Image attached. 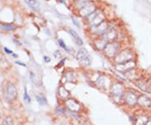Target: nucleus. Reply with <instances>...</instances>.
I'll list each match as a JSON object with an SVG mask.
<instances>
[{"label":"nucleus","mask_w":151,"mask_h":125,"mask_svg":"<svg viewBox=\"0 0 151 125\" xmlns=\"http://www.w3.org/2000/svg\"><path fill=\"white\" fill-rule=\"evenodd\" d=\"M57 45H58V46L59 47H60L61 49H63L64 50H66V49H67V45H66V44H65V42L63 40V39L61 38H58L57 39Z\"/></svg>","instance_id":"26"},{"label":"nucleus","mask_w":151,"mask_h":125,"mask_svg":"<svg viewBox=\"0 0 151 125\" xmlns=\"http://www.w3.org/2000/svg\"><path fill=\"white\" fill-rule=\"evenodd\" d=\"M136 58L137 54L134 50L131 47H124L113 60L114 64H121L129 60H135Z\"/></svg>","instance_id":"2"},{"label":"nucleus","mask_w":151,"mask_h":125,"mask_svg":"<svg viewBox=\"0 0 151 125\" xmlns=\"http://www.w3.org/2000/svg\"><path fill=\"white\" fill-rule=\"evenodd\" d=\"M57 2L60 4L65 5L67 8H70L71 6V0H57Z\"/></svg>","instance_id":"27"},{"label":"nucleus","mask_w":151,"mask_h":125,"mask_svg":"<svg viewBox=\"0 0 151 125\" xmlns=\"http://www.w3.org/2000/svg\"><path fill=\"white\" fill-rule=\"evenodd\" d=\"M15 63L18 64V65H22V66H25V67H26V65H25L24 63H22V62H20V61H15Z\"/></svg>","instance_id":"36"},{"label":"nucleus","mask_w":151,"mask_h":125,"mask_svg":"<svg viewBox=\"0 0 151 125\" xmlns=\"http://www.w3.org/2000/svg\"><path fill=\"white\" fill-rule=\"evenodd\" d=\"M72 1H73V0H71V2H72Z\"/></svg>","instance_id":"41"},{"label":"nucleus","mask_w":151,"mask_h":125,"mask_svg":"<svg viewBox=\"0 0 151 125\" xmlns=\"http://www.w3.org/2000/svg\"><path fill=\"white\" fill-rule=\"evenodd\" d=\"M14 124V122L13 119L10 117H8L5 120H4V125H13Z\"/></svg>","instance_id":"31"},{"label":"nucleus","mask_w":151,"mask_h":125,"mask_svg":"<svg viewBox=\"0 0 151 125\" xmlns=\"http://www.w3.org/2000/svg\"><path fill=\"white\" fill-rule=\"evenodd\" d=\"M78 62H79V65H81V67H87V66L91 65V64H92V58H91L90 55H88V56H86V58L79 60Z\"/></svg>","instance_id":"23"},{"label":"nucleus","mask_w":151,"mask_h":125,"mask_svg":"<svg viewBox=\"0 0 151 125\" xmlns=\"http://www.w3.org/2000/svg\"><path fill=\"white\" fill-rule=\"evenodd\" d=\"M24 101H26L27 103H30V98H29V94H28V92H27V87H24Z\"/></svg>","instance_id":"29"},{"label":"nucleus","mask_w":151,"mask_h":125,"mask_svg":"<svg viewBox=\"0 0 151 125\" xmlns=\"http://www.w3.org/2000/svg\"><path fill=\"white\" fill-rule=\"evenodd\" d=\"M4 52H5L6 54H8V55H13V54H14L13 50H9V48H8V47H4Z\"/></svg>","instance_id":"34"},{"label":"nucleus","mask_w":151,"mask_h":125,"mask_svg":"<svg viewBox=\"0 0 151 125\" xmlns=\"http://www.w3.org/2000/svg\"><path fill=\"white\" fill-rule=\"evenodd\" d=\"M119 29H120V28L111 27V24H110V29L103 34V37L108 41V43L117 40H118V35H119Z\"/></svg>","instance_id":"11"},{"label":"nucleus","mask_w":151,"mask_h":125,"mask_svg":"<svg viewBox=\"0 0 151 125\" xmlns=\"http://www.w3.org/2000/svg\"><path fill=\"white\" fill-rule=\"evenodd\" d=\"M53 56L56 60H60L62 58V53H61V51L60 50H55L54 53H53Z\"/></svg>","instance_id":"28"},{"label":"nucleus","mask_w":151,"mask_h":125,"mask_svg":"<svg viewBox=\"0 0 151 125\" xmlns=\"http://www.w3.org/2000/svg\"><path fill=\"white\" fill-rule=\"evenodd\" d=\"M68 34L70 35V37L73 39L74 42L76 43V45L80 48V47H82L83 45H84V41L83 40L81 39V37L79 35V34L76 31L75 29H68Z\"/></svg>","instance_id":"14"},{"label":"nucleus","mask_w":151,"mask_h":125,"mask_svg":"<svg viewBox=\"0 0 151 125\" xmlns=\"http://www.w3.org/2000/svg\"><path fill=\"white\" fill-rule=\"evenodd\" d=\"M125 92H126V87L123 82H115L112 83L110 87V93L113 99L115 100V102H120L122 99H124Z\"/></svg>","instance_id":"4"},{"label":"nucleus","mask_w":151,"mask_h":125,"mask_svg":"<svg viewBox=\"0 0 151 125\" xmlns=\"http://www.w3.org/2000/svg\"><path fill=\"white\" fill-rule=\"evenodd\" d=\"M65 52L69 55H75L76 54L74 49H73L72 47H70V46H68V47H67V49H66V50H65Z\"/></svg>","instance_id":"32"},{"label":"nucleus","mask_w":151,"mask_h":125,"mask_svg":"<svg viewBox=\"0 0 151 125\" xmlns=\"http://www.w3.org/2000/svg\"><path fill=\"white\" fill-rule=\"evenodd\" d=\"M92 46L94 47V49L96 50L98 52H102L105 49V47L107 46L108 42L103 38V36L101 37H95L92 39Z\"/></svg>","instance_id":"10"},{"label":"nucleus","mask_w":151,"mask_h":125,"mask_svg":"<svg viewBox=\"0 0 151 125\" xmlns=\"http://www.w3.org/2000/svg\"><path fill=\"white\" fill-rule=\"evenodd\" d=\"M24 1L33 11L35 12L40 11V4L36 0H24Z\"/></svg>","instance_id":"19"},{"label":"nucleus","mask_w":151,"mask_h":125,"mask_svg":"<svg viewBox=\"0 0 151 125\" xmlns=\"http://www.w3.org/2000/svg\"><path fill=\"white\" fill-rule=\"evenodd\" d=\"M12 55H13V56H14V58H18V57H19V55H18L15 54V53H14V54Z\"/></svg>","instance_id":"38"},{"label":"nucleus","mask_w":151,"mask_h":125,"mask_svg":"<svg viewBox=\"0 0 151 125\" xmlns=\"http://www.w3.org/2000/svg\"><path fill=\"white\" fill-rule=\"evenodd\" d=\"M110 24H111V21L108 19L96 27L92 28L91 29H87L86 32L88 33V35L91 39L95 37H101L110 29Z\"/></svg>","instance_id":"5"},{"label":"nucleus","mask_w":151,"mask_h":125,"mask_svg":"<svg viewBox=\"0 0 151 125\" xmlns=\"http://www.w3.org/2000/svg\"><path fill=\"white\" fill-rule=\"evenodd\" d=\"M145 125H151V120H149V121H148V123H147Z\"/></svg>","instance_id":"39"},{"label":"nucleus","mask_w":151,"mask_h":125,"mask_svg":"<svg viewBox=\"0 0 151 125\" xmlns=\"http://www.w3.org/2000/svg\"><path fill=\"white\" fill-rule=\"evenodd\" d=\"M138 98L139 95L133 90H126L124 93V101L125 103L129 107H134L138 104Z\"/></svg>","instance_id":"9"},{"label":"nucleus","mask_w":151,"mask_h":125,"mask_svg":"<svg viewBox=\"0 0 151 125\" xmlns=\"http://www.w3.org/2000/svg\"><path fill=\"white\" fill-rule=\"evenodd\" d=\"M65 107L72 112H79L81 109L80 103L73 98H68L65 102Z\"/></svg>","instance_id":"13"},{"label":"nucleus","mask_w":151,"mask_h":125,"mask_svg":"<svg viewBox=\"0 0 151 125\" xmlns=\"http://www.w3.org/2000/svg\"><path fill=\"white\" fill-rule=\"evenodd\" d=\"M63 80H65L63 82V84L66 83V82H75L76 80V73L74 71H65L64 75H63L62 78H61V81H63Z\"/></svg>","instance_id":"16"},{"label":"nucleus","mask_w":151,"mask_h":125,"mask_svg":"<svg viewBox=\"0 0 151 125\" xmlns=\"http://www.w3.org/2000/svg\"><path fill=\"white\" fill-rule=\"evenodd\" d=\"M137 65H138V63L135 59V60H129V61H127L124 63H121V64H114V66H115L116 71L124 74L127 71H129L134 68H137Z\"/></svg>","instance_id":"8"},{"label":"nucleus","mask_w":151,"mask_h":125,"mask_svg":"<svg viewBox=\"0 0 151 125\" xmlns=\"http://www.w3.org/2000/svg\"><path fill=\"white\" fill-rule=\"evenodd\" d=\"M0 54H1V50H0Z\"/></svg>","instance_id":"40"},{"label":"nucleus","mask_w":151,"mask_h":125,"mask_svg":"<svg viewBox=\"0 0 151 125\" xmlns=\"http://www.w3.org/2000/svg\"><path fill=\"white\" fill-rule=\"evenodd\" d=\"M149 93H151V81L149 84Z\"/></svg>","instance_id":"37"},{"label":"nucleus","mask_w":151,"mask_h":125,"mask_svg":"<svg viewBox=\"0 0 151 125\" xmlns=\"http://www.w3.org/2000/svg\"><path fill=\"white\" fill-rule=\"evenodd\" d=\"M35 97L36 101H37L38 103L40 104V105H45V104H47V100H46V98H45V97H43V96H38V95H35Z\"/></svg>","instance_id":"25"},{"label":"nucleus","mask_w":151,"mask_h":125,"mask_svg":"<svg viewBox=\"0 0 151 125\" xmlns=\"http://www.w3.org/2000/svg\"><path fill=\"white\" fill-rule=\"evenodd\" d=\"M149 121V118L145 115H140L135 119L134 125H145Z\"/></svg>","instance_id":"22"},{"label":"nucleus","mask_w":151,"mask_h":125,"mask_svg":"<svg viewBox=\"0 0 151 125\" xmlns=\"http://www.w3.org/2000/svg\"><path fill=\"white\" fill-rule=\"evenodd\" d=\"M4 96L7 101L12 102L14 101L18 96V91H17L16 87L14 86V83L9 82L7 83L4 89Z\"/></svg>","instance_id":"7"},{"label":"nucleus","mask_w":151,"mask_h":125,"mask_svg":"<svg viewBox=\"0 0 151 125\" xmlns=\"http://www.w3.org/2000/svg\"><path fill=\"white\" fill-rule=\"evenodd\" d=\"M50 60H51V59H50V56H48V55H44V61H45V63H50Z\"/></svg>","instance_id":"35"},{"label":"nucleus","mask_w":151,"mask_h":125,"mask_svg":"<svg viewBox=\"0 0 151 125\" xmlns=\"http://www.w3.org/2000/svg\"><path fill=\"white\" fill-rule=\"evenodd\" d=\"M58 96L62 99H67L70 97V92L63 85L58 87Z\"/></svg>","instance_id":"20"},{"label":"nucleus","mask_w":151,"mask_h":125,"mask_svg":"<svg viewBox=\"0 0 151 125\" xmlns=\"http://www.w3.org/2000/svg\"><path fill=\"white\" fill-rule=\"evenodd\" d=\"M108 19V14L105 10V9L103 7H100L99 9H97V10L93 12L92 14H90L83 20L85 23L86 30H87V29H91L92 28L96 27Z\"/></svg>","instance_id":"1"},{"label":"nucleus","mask_w":151,"mask_h":125,"mask_svg":"<svg viewBox=\"0 0 151 125\" xmlns=\"http://www.w3.org/2000/svg\"><path fill=\"white\" fill-rule=\"evenodd\" d=\"M92 1L93 0H73L71 2L70 8H71L72 11L75 14H76L80 9H81L83 7H85L86 4H88L89 3H91Z\"/></svg>","instance_id":"12"},{"label":"nucleus","mask_w":151,"mask_h":125,"mask_svg":"<svg viewBox=\"0 0 151 125\" xmlns=\"http://www.w3.org/2000/svg\"><path fill=\"white\" fill-rule=\"evenodd\" d=\"M124 44L119 40H115L113 42H109L103 51V55L109 60H113L119 51L124 48Z\"/></svg>","instance_id":"3"},{"label":"nucleus","mask_w":151,"mask_h":125,"mask_svg":"<svg viewBox=\"0 0 151 125\" xmlns=\"http://www.w3.org/2000/svg\"><path fill=\"white\" fill-rule=\"evenodd\" d=\"M138 104L142 108H150L151 98L145 94H140L138 98Z\"/></svg>","instance_id":"15"},{"label":"nucleus","mask_w":151,"mask_h":125,"mask_svg":"<svg viewBox=\"0 0 151 125\" xmlns=\"http://www.w3.org/2000/svg\"><path fill=\"white\" fill-rule=\"evenodd\" d=\"M30 80H31V82H33L34 83H36V77H35V74L32 72V71H30Z\"/></svg>","instance_id":"33"},{"label":"nucleus","mask_w":151,"mask_h":125,"mask_svg":"<svg viewBox=\"0 0 151 125\" xmlns=\"http://www.w3.org/2000/svg\"><path fill=\"white\" fill-rule=\"evenodd\" d=\"M66 60H67V58H66V57L62 58V59H61V60L59 61V63L55 65V67H56V68H60L61 66H63V65H64V64H65V62L66 61Z\"/></svg>","instance_id":"30"},{"label":"nucleus","mask_w":151,"mask_h":125,"mask_svg":"<svg viewBox=\"0 0 151 125\" xmlns=\"http://www.w3.org/2000/svg\"><path fill=\"white\" fill-rule=\"evenodd\" d=\"M70 19H71V22H72V24L75 25L76 27L78 28V29H80L81 28V24H80V20H79V17L76 16V15H71L70 16Z\"/></svg>","instance_id":"24"},{"label":"nucleus","mask_w":151,"mask_h":125,"mask_svg":"<svg viewBox=\"0 0 151 125\" xmlns=\"http://www.w3.org/2000/svg\"><path fill=\"white\" fill-rule=\"evenodd\" d=\"M0 29L4 31H14L16 29V26L14 24H0Z\"/></svg>","instance_id":"21"},{"label":"nucleus","mask_w":151,"mask_h":125,"mask_svg":"<svg viewBox=\"0 0 151 125\" xmlns=\"http://www.w3.org/2000/svg\"><path fill=\"white\" fill-rule=\"evenodd\" d=\"M124 75L127 79H129L130 81H133V82L138 80V79L140 77V75L138 74V70H137V68H134V69H133V70H131V71L125 72V73H124Z\"/></svg>","instance_id":"17"},{"label":"nucleus","mask_w":151,"mask_h":125,"mask_svg":"<svg viewBox=\"0 0 151 125\" xmlns=\"http://www.w3.org/2000/svg\"><path fill=\"white\" fill-rule=\"evenodd\" d=\"M99 8H100V5H99L98 1L97 0H93L91 3H89L88 4H86L85 7H83L81 9L78 11L76 13V15L79 17L80 19H85L86 18H87L90 14H92L93 12H95Z\"/></svg>","instance_id":"6"},{"label":"nucleus","mask_w":151,"mask_h":125,"mask_svg":"<svg viewBox=\"0 0 151 125\" xmlns=\"http://www.w3.org/2000/svg\"><path fill=\"white\" fill-rule=\"evenodd\" d=\"M89 55V52H88V50L85 48V47H80L79 49L77 50V51L76 52L75 56H76V59L78 60H81L82 59H84V58H86V56H88Z\"/></svg>","instance_id":"18"}]
</instances>
